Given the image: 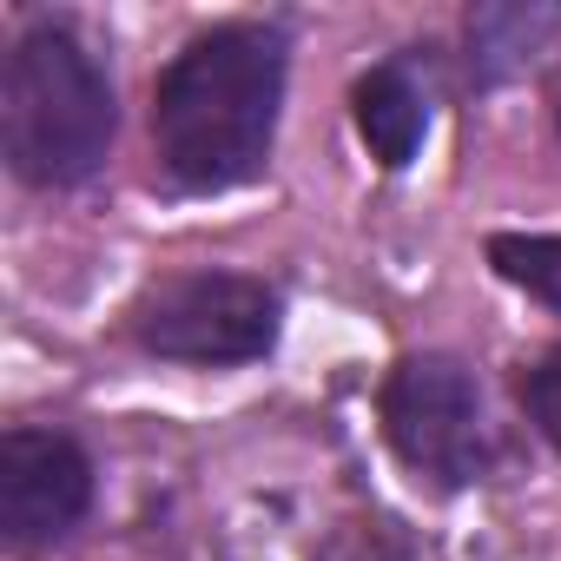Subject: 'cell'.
<instances>
[{
  "mask_svg": "<svg viewBox=\"0 0 561 561\" xmlns=\"http://www.w3.org/2000/svg\"><path fill=\"white\" fill-rule=\"evenodd\" d=\"M285 106V34L231 21L198 34L152 87V146L179 192L251 185Z\"/></svg>",
  "mask_w": 561,
  "mask_h": 561,
  "instance_id": "cell-1",
  "label": "cell"
},
{
  "mask_svg": "<svg viewBox=\"0 0 561 561\" xmlns=\"http://www.w3.org/2000/svg\"><path fill=\"white\" fill-rule=\"evenodd\" d=\"M113 80L67 27H27L0 67V146L27 185H80L113 146Z\"/></svg>",
  "mask_w": 561,
  "mask_h": 561,
  "instance_id": "cell-2",
  "label": "cell"
},
{
  "mask_svg": "<svg viewBox=\"0 0 561 561\" xmlns=\"http://www.w3.org/2000/svg\"><path fill=\"white\" fill-rule=\"evenodd\" d=\"M277 291L244 271H172L133 298V337L172 364H251L277 344Z\"/></svg>",
  "mask_w": 561,
  "mask_h": 561,
  "instance_id": "cell-3",
  "label": "cell"
},
{
  "mask_svg": "<svg viewBox=\"0 0 561 561\" xmlns=\"http://www.w3.org/2000/svg\"><path fill=\"white\" fill-rule=\"evenodd\" d=\"M383 436L403 469L430 489H469L489 476L495 436L469 364L456 357H403L383 383Z\"/></svg>",
  "mask_w": 561,
  "mask_h": 561,
  "instance_id": "cell-4",
  "label": "cell"
},
{
  "mask_svg": "<svg viewBox=\"0 0 561 561\" xmlns=\"http://www.w3.org/2000/svg\"><path fill=\"white\" fill-rule=\"evenodd\" d=\"M93 502V462L73 436L8 430L0 436V528L14 548L60 541Z\"/></svg>",
  "mask_w": 561,
  "mask_h": 561,
  "instance_id": "cell-5",
  "label": "cell"
},
{
  "mask_svg": "<svg viewBox=\"0 0 561 561\" xmlns=\"http://www.w3.org/2000/svg\"><path fill=\"white\" fill-rule=\"evenodd\" d=\"M351 106H357V133L370 139V152H377L390 172H403V165L416 159L423 133H430V87H423L416 60H383V67H370V73L357 80Z\"/></svg>",
  "mask_w": 561,
  "mask_h": 561,
  "instance_id": "cell-6",
  "label": "cell"
},
{
  "mask_svg": "<svg viewBox=\"0 0 561 561\" xmlns=\"http://www.w3.org/2000/svg\"><path fill=\"white\" fill-rule=\"evenodd\" d=\"M548 27H554L548 8H476L469 14V60H476V73L482 80L515 73Z\"/></svg>",
  "mask_w": 561,
  "mask_h": 561,
  "instance_id": "cell-7",
  "label": "cell"
},
{
  "mask_svg": "<svg viewBox=\"0 0 561 561\" xmlns=\"http://www.w3.org/2000/svg\"><path fill=\"white\" fill-rule=\"evenodd\" d=\"M489 264L515 291H528L535 305H548L561 318V238L554 231H502V238H489Z\"/></svg>",
  "mask_w": 561,
  "mask_h": 561,
  "instance_id": "cell-8",
  "label": "cell"
},
{
  "mask_svg": "<svg viewBox=\"0 0 561 561\" xmlns=\"http://www.w3.org/2000/svg\"><path fill=\"white\" fill-rule=\"evenodd\" d=\"M522 403H528V416H535V430L561 449V351H548L528 377H522Z\"/></svg>",
  "mask_w": 561,
  "mask_h": 561,
  "instance_id": "cell-9",
  "label": "cell"
}]
</instances>
